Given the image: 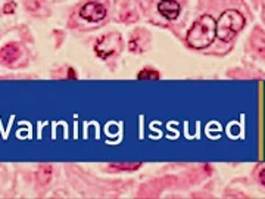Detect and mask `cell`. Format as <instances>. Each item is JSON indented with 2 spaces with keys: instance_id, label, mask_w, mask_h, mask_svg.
I'll list each match as a JSON object with an SVG mask.
<instances>
[{
  "instance_id": "obj_1",
  "label": "cell",
  "mask_w": 265,
  "mask_h": 199,
  "mask_svg": "<svg viewBox=\"0 0 265 199\" xmlns=\"http://www.w3.org/2000/svg\"><path fill=\"white\" fill-rule=\"evenodd\" d=\"M217 37V21L211 15H202L189 30L187 43L193 49H206Z\"/></svg>"
},
{
  "instance_id": "obj_2",
  "label": "cell",
  "mask_w": 265,
  "mask_h": 199,
  "mask_svg": "<svg viewBox=\"0 0 265 199\" xmlns=\"http://www.w3.org/2000/svg\"><path fill=\"white\" fill-rule=\"evenodd\" d=\"M245 22H246L245 16L239 10L236 9L225 10L217 21V37L224 43L231 41L242 31Z\"/></svg>"
},
{
  "instance_id": "obj_3",
  "label": "cell",
  "mask_w": 265,
  "mask_h": 199,
  "mask_svg": "<svg viewBox=\"0 0 265 199\" xmlns=\"http://www.w3.org/2000/svg\"><path fill=\"white\" fill-rule=\"evenodd\" d=\"M121 49V36L118 33H111L97 40L94 50L100 58H109Z\"/></svg>"
},
{
  "instance_id": "obj_4",
  "label": "cell",
  "mask_w": 265,
  "mask_h": 199,
  "mask_svg": "<svg viewBox=\"0 0 265 199\" xmlns=\"http://www.w3.org/2000/svg\"><path fill=\"white\" fill-rule=\"evenodd\" d=\"M80 15L83 19H86L88 22H100L106 16V7L100 3L88 1L81 7Z\"/></svg>"
},
{
  "instance_id": "obj_5",
  "label": "cell",
  "mask_w": 265,
  "mask_h": 199,
  "mask_svg": "<svg viewBox=\"0 0 265 199\" xmlns=\"http://www.w3.org/2000/svg\"><path fill=\"white\" fill-rule=\"evenodd\" d=\"M158 10H159V13L162 15V16H165L167 19H170V21H174L178 18V15H180V4L177 3L176 0H162V1H159V4H158Z\"/></svg>"
},
{
  "instance_id": "obj_6",
  "label": "cell",
  "mask_w": 265,
  "mask_h": 199,
  "mask_svg": "<svg viewBox=\"0 0 265 199\" xmlns=\"http://www.w3.org/2000/svg\"><path fill=\"white\" fill-rule=\"evenodd\" d=\"M21 56V49L16 43H9L0 49V61L6 65L13 64Z\"/></svg>"
},
{
  "instance_id": "obj_7",
  "label": "cell",
  "mask_w": 265,
  "mask_h": 199,
  "mask_svg": "<svg viewBox=\"0 0 265 199\" xmlns=\"http://www.w3.org/2000/svg\"><path fill=\"white\" fill-rule=\"evenodd\" d=\"M36 177H37V182L40 185H47L49 180H50V177H52V167L50 165H42L39 168Z\"/></svg>"
},
{
  "instance_id": "obj_8",
  "label": "cell",
  "mask_w": 265,
  "mask_h": 199,
  "mask_svg": "<svg viewBox=\"0 0 265 199\" xmlns=\"http://www.w3.org/2000/svg\"><path fill=\"white\" fill-rule=\"evenodd\" d=\"M137 79L138 80H159V73L158 71H153L150 68H146L143 71H140L137 74Z\"/></svg>"
},
{
  "instance_id": "obj_9",
  "label": "cell",
  "mask_w": 265,
  "mask_h": 199,
  "mask_svg": "<svg viewBox=\"0 0 265 199\" xmlns=\"http://www.w3.org/2000/svg\"><path fill=\"white\" fill-rule=\"evenodd\" d=\"M111 167H112V168H115V170H126V171H132V170H137V168H140V167H141V164H140V162H137V164H112Z\"/></svg>"
},
{
  "instance_id": "obj_10",
  "label": "cell",
  "mask_w": 265,
  "mask_h": 199,
  "mask_svg": "<svg viewBox=\"0 0 265 199\" xmlns=\"http://www.w3.org/2000/svg\"><path fill=\"white\" fill-rule=\"evenodd\" d=\"M15 7H16V3L9 1V3H6V4H4L3 12H4V13H12V12H15Z\"/></svg>"
},
{
  "instance_id": "obj_11",
  "label": "cell",
  "mask_w": 265,
  "mask_h": 199,
  "mask_svg": "<svg viewBox=\"0 0 265 199\" xmlns=\"http://www.w3.org/2000/svg\"><path fill=\"white\" fill-rule=\"evenodd\" d=\"M260 182H261V185L265 188V168L264 170H261V173H260Z\"/></svg>"
}]
</instances>
